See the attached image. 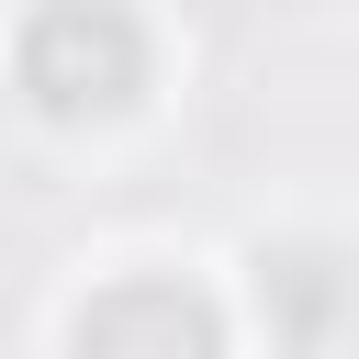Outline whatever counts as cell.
I'll list each match as a JSON object with an SVG mask.
<instances>
[{
  "instance_id": "obj_1",
  "label": "cell",
  "mask_w": 359,
  "mask_h": 359,
  "mask_svg": "<svg viewBox=\"0 0 359 359\" xmlns=\"http://www.w3.org/2000/svg\"><path fill=\"white\" fill-rule=\"evenodd\" d=\"M11 79L56 123H112V112L146 101V34H135L123 0H34L22 45H11Z\"/></svg>"
},
{
  "instance_id": "obj_2",
  "label": "cell",
  "mask_w": 359,
  "mask_h": 359,
  "mask_svg": "<svg viewBox=\"0 0 359 359\" xmlns=\"http://www.w3.org/2000/svg\"><path fill=\"white\" fill-rule=\"evenodd\" d=\"M79 348H101V359H123V348H191V359H213L224 348V314L202 303V292H180V280H123V292H101L90 314H79Z\"/></svg>"
},
{
  "instance_id": "obj_3",
  "label": "cell",
  "mask_w": 359,
  "mask_h": 359,
  "mask_svg": "<svg viewBox=\"0 0 359 359\" xmlns=\"http://www.w3.org/2000/svg\"><path fill=\"white\" fill-rule=\"evenodd\" d=\"M258 292H269L280 337H325V325H337V269H325L314 247H280V258H258Z\"/></svg>"
}]
</instances>
